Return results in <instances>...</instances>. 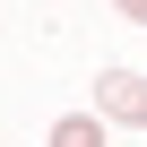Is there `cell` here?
Segmentation results:
<instances>
[{
    "mask_svg": "<svg viewBox=\"0 0 147 147\" xmlns=\"http://www.w3.org/2000/svg\"><path fill=\"white\" fill-rule=\"evenodd\" d=\"M95 104H104V121L147 130V78H130V69H104V78H95Z\"/></svg>",
    "mask_w": 147,
    "mask_h": 147,
    "instance_id": "cell-1",
    "label": "cell"
},
{
    "mask_svg": "<svg viewBox=\"0 0 147 147\" xmlns=\"http://www.w3.org/2000/svg\"><path fill=\"white\" fill-rule=\"evenodd\" d=\"M121 18H147V0H121Z\"/></svg>",
    "mask_w": 147,
    "mask_h": 147,
    "instance_id": "cell-3",
    "label": "cell"
},
{
    "mask_svg": "<svg viewBox=\"0 0 147 147\" xmlns=\"http://www.w3.org/2000/svg\"><path fill=\"white\" fill-rule=\"evenodd\" d=\"M52 147H104V121L95 113H61L52 121Z\"/></svg>",
    "mask_w": 147,
    "mask_h": 147,
    "instance_id": "cell-2",
    "label": "cell"
}]
</instances>
